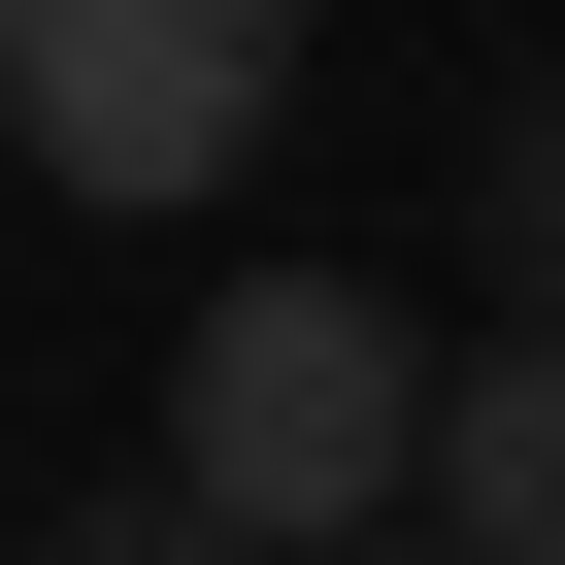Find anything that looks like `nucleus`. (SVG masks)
Masks as SVG:
<instances>
[{"instance_id": "1", "label": "nucleus", "mask_w": 565, "mask_h": 565, "mask_svg": "<svg viewBox=\"0 0 565 565\" xmlns=\"http://www.w3.org/2000/svg\"><path fill=\"white\" fill-rule=\"evenodd\" d=\"M167 499H233L266 565H333L366 499H433V333L366 300V266H233V300L167 333Z\"/></svg>"}, {"instance_id": "2", "label": "nucleus", "mask_w": 565, "mask_h": 565, "mask_svg": "<svg viewBox=\"0 0 565 565\" xmlns=\"http://www.w3.org/2000/svg\"><path fill=\"white\" fill-rule=\"evenodd\" d=\"M266 100H300V0H0V134L67 200H200Z\"/></svg>"}, {"instance_id": "3", "label": "nucleus", "mask_w": 565, "mask_h": 565, "mask_svg": "<svg viewBox=\"0 0 565 565\" xmlns=\"http://www.w3.org/2000/svg\"><path fill=\"white\" fill-rule=\"evenodd\" d=\"M433 532H466V565H565V333L433 366Z\"/></svg>"}, {"instance_id": "4", "label": "nucleus", "mask_w": 565, "mask_h": 565, "mask_svg": "<svg viewBox=\"0 0 565 565\" xmlns=\"http://www.w3.org/2000/svg\"><path fill=\"white\" fill-rule=\"evenodd\" d=\"M67 565H266V532H233V499H100Z\"/></svg>"}, {"instance_id": "5", "label": "nucleus", "mask_w": 565, "mask_h": 565, "mask_svg": "<svg viewBox=\"0 0 565 565\" xmlns=\"http://www.w3.org/2000/svg\"><path fill=\"white\" fill-rule=\"evenodd\" d=\"M333 565H466V532H333Z\"/></svg>"}, {"instance_id": "6", "label": "nucleus", "mask_w": 565, "mask_h": 565, "mask_svg": "<svg viewBox=\"0 0 565 565\" xmlns=\"http://www.w3.org/2000/svg\"><path fill=\"white\" fill-rule=\"evenodd\" d=\"M532 167H565V100H532Z\"/></svg>"}]
</instances>
